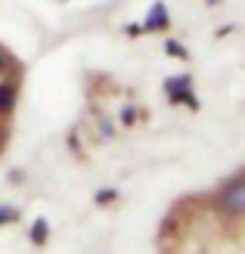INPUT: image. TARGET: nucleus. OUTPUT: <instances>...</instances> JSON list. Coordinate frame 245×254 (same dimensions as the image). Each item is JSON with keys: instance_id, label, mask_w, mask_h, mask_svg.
Returning <instances> with one entry per match:
<instances>
[{"instance_id": "nucleus-2", "label": "nucleus", "mask_w": 245, "mask_h": 254, "mask_svg": "<svg viewBox=\"0 0 245 254\" xmlns=\"http://www.w3.org/2000/svg\"><path fill=\"white\" fill-rule=\"evenodd\" d=\"M12 217H16V211H3V214H0V223H6V220H12Z\"/></svg>"}, {"instance_id": "nucleus-1", "label": "nucleus", "mask_w": 245, "mask_h": 254, "mask_svg": "<svg viewBox=\"0 0 245 254\" xmlns=\"http://www.w3.org/2000/svg\"><path fill=\"white\" fill-rule=\"evenodd\" d=\"M31 239H34L37 245H41V242H47V223H34V230H31Z\"/></svg>"}]
</instances>
